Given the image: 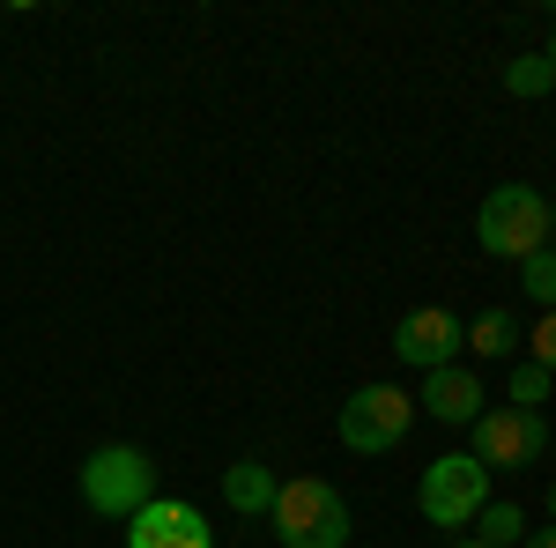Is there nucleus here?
<instances>
[{
	"instance_id": "obj_9",
	"label": "nucleus",
	"mask_w": 556,
	"mask_h": 548,
	"mask_svg": "<svg viewBox=\"0 0 556 548\" xmlns=\"http://www.w3.org/2000/svg\"><path fill=\"white\" fill-rule=\"evenodd\" d=\"M482 408H490V393H482V371H475V364H445V371H424L416 416L445 422V430H468Z\"/></svg>"
},
{
	"instance_id": "obj_6",
	"label": "nucleus",
	"mask_w": 556,
	"mask_h": 548,
	"mask_svg": "<svg viewBox=\"0 0 556 548\" xmlns=\"http://www.w3.org/2000/svg\"><path fill=\"white\" fill-rule=\"evenodd\" d=\"M468 430H475L468 460L482 474H527L549 453V416H534V408H482Z\"/></svg>"
},
{
	"instance_id": "obj_18",
	"label": "nucleus",
	"mask_w": 556,
	"mask_h": 548,
	"mask_svg": "<svg viewBox=\"0 0 556 548\" xmlns=\"http://www.w3.org/2000/svg\"><path fill=\"white\" fill-rule=\"evenodd\" d=\"M542 52H549V67H556V23H549V44H542Z\"/></svg>"
},
{
	"instance_id": "obj_11",
	"label": "nucleus",
	"mask_w": 556,
	"mask_h": 548,
	"mask_svg": "<svg viewBox=\"0 0 556 548\" xmlns=\"http://www.w3.org/2000/svg\"><path fill=\"white\" fill-rule=\"evenodd\" d=\"M468 348H475V371L482 364H519V311H505V304H490V311H475L468 319Z\"/></svg>"
},
{
	"instance_id": "obj_2",
	"label": "nucleus",
	"mask_w": 556,
	"mask_h": 548,
	"mask_svg": "<svg viewBox=\"0 0 556 548\" xmlns=\"http://www.w3.org/2000/svg\"><path fill=\"white\" fill-rule=\"evenodd\" d=\"M75 489H83V505L97 519L127 526L141 505H156V460L141 445H97L83 460V474H75Z\"/></svg>"
},
{
	"instance_id": "obj_13",
	"label": "nucleus",
	"mask_w": 556,
	"mask_h": 548,
	"mask_svg": "<svg viewBox=\"0 0 556 548\" xmlns=\"http://www.w3.org/2000/svg\"><path fill=\"white\" fill-rule=\"evenodd\" d=\"M505 89H513V97H549V89H556L549 52H519L513 67H505Z\"/></svg>"
},
{
	"instance_id": "obj_3",
	"label": "nucleus",
	"mask_w": 556,
	"mask_h": 548,
	"mask_svg": "<svg viewBox=\"0 0 556 548\" xmlns=\"http://www.w3.org/2000/svg\"><path fill=\"white\" fill-rule=\"evenodd\" d=\"M475 245L490 259H527L549 245V201L534 193V186H519V178H505V186H490L482 193V208H475Z\"/></svg>"
},
{
	"instance_id": "obj_17",
	"label": "nucleus",
	"mask_w": 556,
	"mask_h": 548,
	"mask_svg": "<svg viewBox=\"0 0 556 548\" xmlns=\"http://www.w3.org/2000/svg\"><path fill=\"white\" fill-rule=\"evenodd\" d=\"M519 548H556V526H549V519H542V526H534V534H527V541H519Z\"/></svg>"
},
{
	"instance_id": "obj_14",
	"label": "nucleus",
	"mask_w": 556,
	"mask_h": 548,
	"mask_svg": "<svg viewBox=\"0 0 556 548\" xmlns=\"http://www.w3.org/2000/svg\"><path fill=\"white\" fill-rule=\"evenodd\" d=\"M519 290L534 296L542 311H556V245H542V253L519 259Z\"/></svg>"
},
{
	"instance_id": "obj_4",
	"label": "nucleus",
	"mask_w": 556,
	"mask_h": 548,
	"mask_svg": "<svg viewBox=\"0 0 556 548\" xmlns=\"http://www.w3.org/2000/svg\"><path fill=\"white\" fill-rule=\"evenodd\" d=\"M482 505H490V474H482L468 453H438V460L416 474V511H424L430 534H468Z\"/></svg>"
},
{
	"instance_id": "obj_20",
	"label": "nucleus",
	"mask_w": 556,
	"mask_h": 548,
	"mask_svg": "<svg viewBox=\"0 0 556 548\" xmlns=\"http://www.w3.org/2000/svg\"><path fill=\"white\" fill-rule=\"evenodd\" d=\"M549 526H556V482H549Z\"/></svg>"
},
{
	"instance_id": "obj_16",
	"label": "nucleus",
	"mask_w": 556,
	"mask_h": 548,
	"mask_svg": "<svg viewBox=\"0 0 556 548\" xmlns=\"http://www.w3.org/2000/svg\"><path fill=\"white\" fill-rule=\"evenodd\" d=\"M534 364L556 379V311H542V319H534Z\"/></svg>"
},
{
	"instance_id": "obj_1",
	"label": "nucleus",
	"mask_w": 556,
	"mask_h": 548,
	"mask_svg": "<svg viewBox=\"0 0 556 548\" xmlns=\"http://www.w3.org/2000/svg\"><path fill=\"white\" fill-rule=\"evenodd\" d=\"M275 541L282 548H349L356 541V511L334 482H319V474H298V482H282L275 489Z\"/></svg>"
},
{
	"instance_id": "obj_21",
	"label": "nucleus",
	"mask_w": 556,
	"mask_h": 548,
	"mask_svg": "<svg viewBox=\"0 0 556 548\" xmlns=\"http://www.w3.org/2000/svg\"><path fill=\"white\" fill-rule=\"evenodd\" d=\"M549 245H556V201H549Z\"/></svg>"
},
{
	"instance_id": "obj_7",
	"label": "nucleus",
	"mask_w": 556,
	"mask_h": 548,
	"mask_svg": "<svg viewBox=\"0 0 556 548\" xmlns=\"http://www.w3.org/2000/svg\"><path fill=\"white\" fill-rule=\"evenodd\" d=\"M393 356H401L408 371H445V364L468 356V319L445 311V304H416V311L393 327Z\"/></svg>"
},
{
	"instance_id": "obj_12",
	"label": "nucleus",
	"mask_w": 556,
	"mask_h": 548,
	"mask_svg": "<svg viewBox=\"0 0 556 548\" xmlns=\"http://www.w3.org/2000/svg\"><path fill=\"white\" fill-rule=\"evenodd\" d=\"M475 541H482V548H519V541H527V511L490 497V505L475 511Z\"/></svg>"
},
{
	"instance_id": "obj_19",
	"label": "nucleus",
	"mask_w": 556,
	"mask_h": 548,
	"mask_svg": "<svg viewBox=\"0 0 556 548\" xmlns=\"http://www.w3.org/2000/svg\"><path fill=\"white\" fill-rule=\"evenodd\" d=\"M453 548H482V541H475V534H460V541H453Z\"/></svg>"
},
{
	"instance_id": "obj_5",
	"label": "nucleus",
	"mask_w": 556,
	"mask_h": 548,
	"mask_svg": "<svg viewBox=\"0 0 556 548\" xmlns=\"http://www.w3.org/2000/svg\"><path fill=\"white\" fill-rule=\"evenodd\" d=\"M342 445L356 453V460H379V453H393L408 430H416V393H401V385H356L342 400Z\"/></svg>"
},
{
	"instance_id": "obj_10",
	"label": "nucleus",
	"mask_w": 556,
	"mask_h": 548,
	"mask_svg": "<svg viewBox=\"0 0 556 548\" xmlns=\"http://www.w3.org/2000/svg\"><path fill=\"white\" fill-rule=\"evenodd\" d=\"M275 489H282V474L267 460H230L223 467V505L238 511V519H267V511H275Z\"/></svg>"
},
{
	"instance_id": "obj_8",
	"label": "nucleus",
	"mask_w": 556,
	"mask_h": 548,
	"mask_svg": "<svg viewBox=\"0 0 556 548\" xmlns=\"http://www.w3.org/2000/svg\"><path fill=\"white\" fill-rule=\"evenodd\" d=\"M127 548H215V526L201 505L186 497H156L127 519Z\"/></svg>"
},
{
	"instance_id": "obj_15",
	"label": "nucleus",
	"mask_w": 556,
	"mask_h": 548,
	"mask_svg": "<svg viewBox=\"0 0 556 548\" xmlns=\"http://www.w3.org/2000/svg\"><path fill=\"white\" fill-rule=\"evenodd\" d=\"M549 371H542V364H527V356H519L513 364V379H505V393H513V408H534V416H542V408H549Z\"/></svg>"
}]
</instances>
